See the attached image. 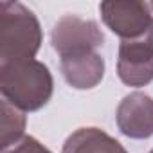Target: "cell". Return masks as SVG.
<instances>
[{
	"label": "cell",
	"mask_w": 153,
	"mask_h": 153,
	"mask_svg": "<svg viewBox=\"0 0 153 153\" xmlns=\"http://www.w3.org/2000/svg\"><path fill=\"white\" fill-rule=\"evenodd\" d=\"M0 92L22 112H38L54 92V79L49 67L38 59H22L0 65Z\"/></svg>",
	"instance_id": "1"
},
{
	"label": "cell",
	"mask_w": 153,
	"mask_h": 153,
	"mask_svg": "<svg viewBox=\"0 0 153 153\" xmlns=\"http://www.w3.org/2000/svg\"><path fill=\"white\" fill-rule=\"evenodd\" d=\"M43 42L36 15L22 2H0V65L34 59Z\"/></svg>",
	"instance_id": "2"
},
{
	"label": "cell",
	"mask_w": 153,
	"mask_h": 153,
	"mask_svg": "<svg viewBox=\"0 0 153 153\" xmlns=\"http://www.w3.org/2000/svg\"><path fill=\"white\" fill-rule=\"evenodd\" d=\"M105 43V34L99 29L97 22L81 18L78 15L61 16L51 31V45L59 54V58L97 52Z\"/></svg>",
	"instance_id": "3"
},
{
	"label": "cell",
	"mask_w": 153,
	"mask_h": 153,
	"mask_svg": "<svg viewBox=\"0 0 153 153\" xmlns=\"http://www.w3.org/2000/svg\"><path fill=\"white\" fill-rule=\"evenodd\" d=\"M117 76L128 87H146L153 81V25L133 40H121Z\"/></svg>",
	"instance_id": "4"
},
{
	"label": "cell",
	"mask_w": 153,
	"mask_h": 153,
	"mask_svg": "<svg viewBox=\"0 0 153 153\" xmlns=\"http://www.w3.org/2000/svg\"><path fill=\"white\" fill-rule=\"evenodd\" d=\"M99 13L105 25L121 40L139 38L153 25V11L148 2H101Z\"/></svg>",
	"instance_id": "5"
},
{
	"label": "cell",
	"mask_w": 153,
	"mask_h": 153,
	"mask_svg": "<svg viewBox=\"0 0 153 153\" xmlns=\"http://www.w3.org/2000/svg\"><path fill=\"white\" fill-rule=\"evenodd\" d=\"M115 123L130 139H149L153 135V97L144 92H131L117 106Z\"/></svg>",
	"instance_id": "6"
},
{
	"label": "cell",
	"mask_w": 153,
	"mask_h": 153,
	"mask_svg": "<svg viewBox=\"0 0 153 153\" xmlns=\"http://www.w3.org/2000/svg\"><path fill=\"white\" fill-rule=\"evenodd\" d=\"M65 81L76 90L96 88L105 76V59L99 52H83L59 59Z\"/></svg>",
	"instance_id": "7"
},
{
	"label": "cell",
	"mask_w": 153,
	"mask_h": 153,
	"mask_svg": "<svg viewBox=\"0 0 153 153\" xmlns=\"http://www.w3.org/2000/svg\"><path fill=\"white\" fill-rule=\"evenodd\" d=\"M0 112H2V137H0V148L6 149V148L13 146L15 142H18L22 137H25L24 130H25L27 119H25V112L13 106L6 99H2V103H0Z\"/></svg>",
	"instance_id": "8"
},
{
	"label": "cell",
	"mask_w": 153,
	"mask_h": 153,
	"mask_svg": "<svg viewBox=\"0 0 153 153\" xmlns=\"http://www.w3.org/2000/svg\"><path fill=\"white\" fill-rule=\"evenodd\" d=\"M79 153H128V151L117 139L103 137V139H96V140H90L88 144H85L79 149Z\"/></svg>",
	"instance_id": "9"
},
{
	"label": "cell",
	"mask_w": 153,
	"mask_h": 153,
	"mask_svg": "<svg viewBox=\"0 0 153 153\" xmlns=\"http://www.w3.org/2000/svg\"><path fill=\"white\" fill-rule=\"evenodd\" d=\"M2 153H52V151L49 148H45L38 139H34L31 135H25L18 142H15L13 146L2 149Z\"/></svg>",
	"instance_id": "10"
},
{
	"label": "cell",
	"mask_w": 153,
	"mask_h": 153,
	"mask_svg": "<svg viewBox=\"0 0 153 153\" xmlns=\"http://www.w3.org/2000/svg\"><path fill=\"white\" fill-rule=\"evenodd\" d=\"M149 6H151V11H153V2H149Z\"/></svg>",
	"instance_id": "11"
},
{
	"label": "cell",
	"mask_w": 153,
	"mask_h": 153,
	"mask_svg": "<svg viewBox=\"0 0 153 153\" xmlns=\"http://www.w3.org/2000/svg\"><path fill=\"white\" fill-rule=\"evenodd\" d=\"M149 153H153V149H151V151H149Z\"/></svg>",
	"instance_id": "12"
}]
</instances>
